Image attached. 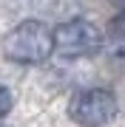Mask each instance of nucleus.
<instances>
[{
	"mask_svg": "<svg viewBox=\"0 0 125 127\" xmlns=\"http://www.w3.org/2000/svg\"><path fill=\"white\" fill-rule=\"evenodd\" d=\"M3 54L17 65H40L54 54V31L40 20H23L6 34Z\"/></svg>",
	"mask_w": 125,
	"mask_h": 127,
	"instance_id": "obj_1",
	"label": "nucleus"
},
{
	"mask_svg": "<svg viewBox=\"0 0 125 127\" xmlns=\"http://www.w3.org/2000/svg\"><path fill=\"white\" fill-rule=\"evenodd\" d=\"M117 104L114 93L105 91V88H85L71 96L68 102V116L71 122L80 127H105L117 119Z\"/></svg>",
	"mask_w": 125,
	"mask_h": 127,
	"instance_id": "obj_2",
	"label": "nucleus"
},
{
	"mask_svg": "<svg viewBox=\"0 0 125 127\" xmlns=\"http://www.w3.org/2000/svg\"><path fill=\"white\" fill-rule=\"evenodd\" d=\"M105 42L102 31L88 20H68L54 31V51L63 57H91Z\"/></svg>",
	"mask_w": 125,
	"mask_h": 127,
	"instance_id": "obj_3",
	"label": "nucleus"
},
{
	"mask_svg": "<svg viewBox=\"0 0 125 127\" xmlns=\"http://www.w3.org/2000/svg\"><path fill=\"white\" fill-rule=\"evenodd\" d=\"M11 104H14V96H11V91H9L6 85H0V119H3V116L11 110Z\"/></svg>",
	"mask_w": 125,
	"mask_h": 127,
	"instance_id": "obj_4",
	"label": "nucleus"
},
{
	"mask_svg": "<svg viewBox=\"0 0 125 127\" xmlns=\"http://www.w3.org/2000/svg\"><path fill=\"white\" fill-rule=\"evenodd\" d=\"M108 3H114V6H117L120 11H125V0H108Z\"/></svg>",
	"mask_w": 125,
	"mask_h": 127,
	"instance_id": "obj_5",
	"label": "nucleus"
},
{
	"mask_svg": "<svg viewBox=\"0 0 125 127\" xmlns=\"http://www.w3.org/2000/svg\"><path fill=\"white\" fill-rule=\"evenodd\" d=\"M0 127H11V124H0Z\"/></svg>",
	"mask_w": 125,
	"mask_h": 127,
	"instance_id": "obj_6",
	"label": "nucleus"
}]
</instances>
